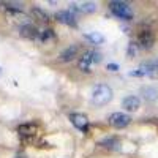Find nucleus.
I'll return each mask as SVG.
<instances>
[{
    "mask_svg": "<svg viewBox=\"0 0 158 158\" xmlns=\"http://www.w3.org/2000/svg\"><path fill=\"white\" fill-rule=\"evenodd\" d=\"M109 10L115 18L122 19V21H130L135 16L133 8L127 2H120V0H112V2H109Z\"/></svg>",
    "mask_w": 158,
    "mask_h": 158,
    "instance_id": "1",
    "label": "nucleus"
},
{
    "mask_svg": "<svg viewBox=\"0 0 158 158\" xmlns=\"http://www.w3.org/2000/svg\"><path fill=\"white\" fill-rule=\"evenodd\" d=\"M112 100V89L106 84H98L92 92V101L95 104H108Z\"/></svg>",
    "mask_w": 158,
    "mask_h": 158,
    "instance_id": "2",
    "label": "nucleus"
},
{
    "mask_svg": "<svg viewBox=\"0 0 158 158\" xmlns=\"http://www.w3.org/2000/svg\"><path fill=\"white\" fill-rule=\"evenodd\" d=\"M130 76H136V77H155L158 76V60H149L139 65V68L135 71H130Z\"/></svg>",
    "mask_w": 158,
    "mask_h": 158,
    "instance_id": "3",
    "label": "nucleus"
},
{
    "mask_svg": "<svg viewBox=\"0 0 158 158\" xmlns=\"http://www.w3.org/2000/svg\"><path fill=\"white\" fill-rule=\"evenodd\" d=\"M101 62V54L97 51H87L84 52V54L79 57V68H81L82 71L89 73L90 71V67L94 63H100Z\"/></svg>",
    "mask_w": 158,
    "mask_h": 158,
    "instance_id": "4",
    "label": "nucleus"
},
{
    "mask_svg": "<svg viewBox=\"0 0 158 158\" xmlns=\"http://www.w3.org/2000/svg\"><path fill=\"white\" fill-rule=\"evenodd\" d=\"M109 125L111 127H114V128H125V127H128L130 125V122H131V117L128 115V114H125V112H112L111 115H109Z\"/></svg>",
    "mask_w": 158,
    "mask_h": 158,
    "instance_id": "5",
    "label": "nucleus"
},
{
    "mask_svg": "<svg viewBox=\"0 0 158 158\" xmlns=\"http://www.w3.org/2000/svg\"><path fill=\"white\" fill-rule=\"evenodd\" d=\"M70 122L79 130V131H87L89 128V118L84 115V114H77V112H73L70 114Z\"/></svg>",
    "mask_w": 158,
    "mask_h": 158,
    "instance_id": "6",
    "label": "nucleus"
},
{
    "mask_svg": "<svg viewBox=\"0 0 158 158\" xmlns=\"http://www.w3.org/2000/svg\"><path fill=\"white\" fill-rule=\"evenodd\" d=\"M56 19L65 25H70V27H76L77 25V21H76V16L73 15L71 11L68 10H63V11H59L56 15Z\"/></svg>",
    "mask_w": 158,
    "mask_h": 158,
    "instance_id": "7",
    "label": "nucleus"
},
{
    "mask_svg": "<svg viewBox=\"0 0 158 158\" xmlns=\"http://www.w3.org/2000/svg\"><path fill=\"white\" fill-rule=\"evenodd\" d=\"M138 43L144 49H150L155 44V35L150 30H142L139 33V36H138Z\"/></svg>",
    "mask_w": 158,
    "mask_h": 158,
    "instance_id": "8",
    "label": "nucleus"
},
{
    "mask_svg": "<svg viewBox=\"0 0 158 158\" xmlns=\"http://www.w3.org/2000/svg\"><path fill=\"white\" fill-rule=\"evenodd\" d=\"M19 33L24 36V38H29V40H38V35H40V30L32 24H24L19 27Z\"/></svg>",
    "mask_w": 158,
    "mask_h": 158,
    "instance_id": "9",
    "label": "nucleus"
},
{
    "mask_svg": "<svg viewBox=\"0 0 158 158\" xmlns=\"http://www.w3.org/2000/svg\"><path fill=\"white\" fill-rule=\"evenodd\" d=\"M71 10L81 11V13H95L98 10V3L95 2H81V3H71Z\"/></svg>",
    "mask_w": 158,
    "mask_h": 158,
    "instance_id": "10",
    "label": "nucleus"
},
{
    "mask_svg": "<svg viewBox=\"0 0 158 158\" xmlns=\"http://www.w3.org/2000/svg\"><path fill=\"white\" fill-rule=\"evenodd\" d=\"M77 52H79V46L71 44V46L65 48V49L60 52V59H62L63 62H70V60H73V59L77 56Z\"/></svg>",
    "mask_w": 158,
    "mask_h": 158,
    "instance_id": "11",
    "label": "nucleus"
},
{
    "mask_svg": "<svg viewBox=\"0 0 158 158\" xmlns=\"http://www.w3.org/2000/svg\"><path fill=\"white\" fill-rule=\"evenodd\" d=\"M123 108L127 109V111H136V109H139V106H141V101H139V98L138 97H135V95H130V97H127V98H123Z\"/></svg>",
    "mask_w": 158,
    "mask_h": 158,
    "instance_id": "12",
    "label": "nucleus"
},
{
    "mask_svg": "<svg viewBox=\"0 0 158 158\" xmlns=\"http://www.w3.org/2000/svg\"><path fill=\"white\" fill-rule=\"evenodd\" d=\"M36 131H38V128L35 123H24V125H19V128H18V133L22 136H33Z\"/></svg>",
    "mask_w": 158,
    "mask_h": 158,
    "instance_id": "13",
    "label": "nucleus"
},
{
    "mask_svg": "<svg viewBox=\"0 0 158 158\" xmlns=\"http://www.w3.org/2000/svg\"><path fill=\"white\" fill-rule=\"evenodd\" d=\"M84 36H85L87 41H90L92 44H101L104 41V36L101 33H98V32H87Z\"/></svg>",
    "mask_w": 158,
    "mask_h": 158,
    "instance_id": "14",
    "label": "nucleus"
},
{
    "mask_svg": "<svg viewBox=\"0 0 158 158\" xmlns=\"http://www.w3.org/2000/svg\"><path fill=\"white\" fill-rule=\"evenodd\" d=\"M100 146L106 147V149H117L120 144H118V139H117V138L109 136V138H104L103 141H100Z\"/></svg>",
    "mask_w": 158,
    "mask_h": 158,
    "instance_id": "15",
    "label": "nucleus"
},
{
    "mask_svg": "<svg viewBox=\"0 0 158 158\" xmlns=\"http://www.w3.org/2000/svg\"><path fill=\"white\" fill-rule=\"evenodd\" d=\"M54 38H56V33H54V30H52V29H43V30H40V35H38L40 41L46 43V41L54 40Z\"/></svg>",
    "mask_w": 158,
    "mask_h": 158,
    "instance_id": "16",
    "label": "nucleus"
},
{
    "mask_svg": "<svg viewBox=\"0 0 158 158\" xmlns=\"http://www.w3.org/2000/svg\"><path fill=\"white\" fill-rule=\"evenodd\" d=\"M32 15L38 19V21H43V22H48L49 21V15L44 11V10H41L40 6H35V8H32Z\"/></svg>",
    "mask_w": 158,
    "mask_h": 158,
    "instance_id": "17",
    "label": "nucleus"
},
{
    "mask_svg": "<svg viewBox=\"0 0 158 158\" xmlns=\"http://www.w3.org/2000/svg\"><path fill=\"white\" fill-rule=\"evenodd\" d=\"M142 92H144V98L149 100V101H155L158 98V92L153 87H146Z\"/></svg>",
    "mask_w": 158,
    "mask_h": 158,
    "instance_id": "18",
    "label": "nucleus"
},
{
    "mask_svg": "<svg viewBox=\"0 0 158 158\" xmlns=\"http://www.w3.org/2000/svg\"><path fill=\"white\" fill-rule=\"evenodd\" d=\"M136 54H138V44L131 41V43L128 44V49H127V56H128V57H133V56H136Z\"/></svg>",
    "mask_w": 158,
    "mask_h": 158,
    "instance_id": "19",
    "label": "nucleus"
},
{
    "mask_svg": "<svg viewBox=\"0 0 158 158\" xmlns=\"http://www.w3.org/2000/svg\"><path fill=\"white\" fill-rule=\"evenodd\" d=\"M108 70L109 71H117L118 70V65L117 63H108Z\"/></svg>",
    "mask_w": 158,
    "mask_h": 158,
    "instance_id": "20",
    "label": "nucleus"
},
{
    "mask_svg": "<svg viewBox=\"0 0 158 158\" xmlns=\"http://www.w3.org/2000/svg\"><path fill=\"white\" fill-rule=\"evenodd\" d=\"M0 74H2V68H0Z\"/></svg>",
    "mask_w": 158,
    "mask_h": 158,
    "instance_id": "21",
    "label": "nucleus"
}]
</instances>
